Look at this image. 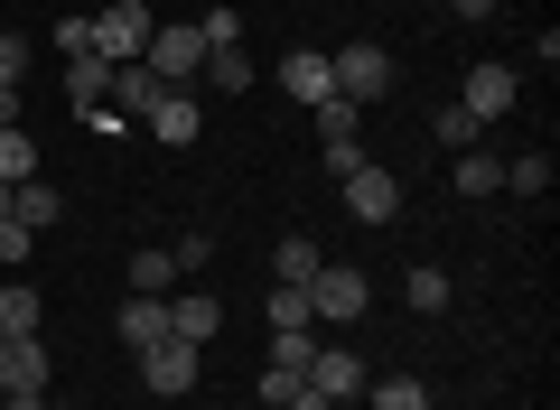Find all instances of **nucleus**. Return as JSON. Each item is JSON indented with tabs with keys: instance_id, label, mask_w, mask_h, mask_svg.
I'll return each mask as SVG.
<instances>
[{
	"instance_id": "58836bf2",
	"label": "nucleus",
	"mask_w": 560,
	"mask_h": 410,
	"mask_svg": "<svg viewBox=\"0 0 560 410\" xmlns=\"http://www.w3.org/2000/svg\"><path fill=\"white\" fill-rule=\"evenodd\" d=\"M47 410H57V401H47Z\"/></svg>"
},
{
	"instance_id": "393cba45",
	"label": "nucleus",
	"mask_w": 560,
	"mask_h": 410,
	"mask_svg": "<svg viewBox=\"0 0 560 410\" xmlns=\"http://www.w3.org/2000/svg\"><path fill=\"white\" fill-rule=\"evenodd\" d=\"M197 75L215 84V94H243V84H253V57H243V47H215V57H206Z\"/></svg>"
},
{
	"instance_id": "f704fd0d",
	"label": "nucleus",
	"mask_w": 560,
	"mask_h": 410,
	"mask_svg": "<svg viewBox=\"0 0 560 410\" xmlns=\"http://www.w3.org/2000/svg\"><path fill=\"white\" fill-rule=\"evenodd\" d=\"M280 410H337V401H327V391H308V383H300V391H290V401H280Z\"/></svg>"
},
{
	"instance_id": "2f4dec72",
	"label": "nucleus",
	"mask_w": 560,
	"mask_h": 410,
	"mask_svg": "<svg viewBox=\"0 0 560 410\" xmlns=\"http://www.w3.org/2000/svg\"><path fill=\"white\" fill-rule=\"evenodd\" d=\"M318 150H327V177H346V168H364V131H355V140H318Z\"/></svg>"
},
{
	"instance_id": "aec40b11",
	"label": "nucleus",
	"mask_w": 560,
	"mask_h": 410,
	"mask_svg": "<svg viewBox=\"0 0 560 410\" xmlns=\"http://www.w3.org/2000/svg\"><path fill=\"white\" fill-rule=\"evenodd\" d=\"M28 177H38V140L10 121V131H0V187H28Z\"/></svg>"
},
{
	"instance_id": "c9c22d12",
	"label": "nucleus",
	"mask_w": 560,
	"mask_h": 410,
	"mask_svg": "<svg viewBox=\"0 0 560 410\" xmlns=\"http://www.w3.org/2000/svg\"><path fill=\"white\" fill-rule=\"evenodd\" d=\"M10 121H20V84H0V131H10Z\"/></svg>"
},
{
	"instance_id": "6ab92c4d",
	"label": "nucleus",
	"mask_w": 560,
	"mask_h": 410,
	"mask_svg": "<svg viewBox=\"0 0 560 410\" xmlns=\"http://www.w3.org/2000/svg\"><path fill=\"white\" fill-rule=\"evenodd\" d=\"M364 401H374V410H430V383H420V373H374Z\"/></svg>"
},
{
	"instance_id": "7c9ffc66",
	"label": "nucleus",
	"mask_w": 560,
	"mask_h": 410,
	"mask_svg": "<svg viewBox=\"0 0 560 410\" xmlns=\"http://www.w3.org/2000/svg\"><path fill=\"white\" fill-rule=\"evenodd\" d=\"M0 84H28V38H10V28H0Z\"/></svg>"
},
{
	"instance_id": "c756f323",
	"label": "nucleus",
	"mask_w": 560,
	"mask_h": 410,
	"mask_svg": "<svg viewBox=\"0 0 560 410\" xmlns=\"http://www.w3.org/2000/svg\"><path fill=\"white\" fill-rule=\"evenodd\" d=\"M28 253H38V234L10 215V224H0V261H10V271H28Z\"/></svg>"
},
{
	"instance_id": "9d476101",
	"label": "nucleus",
	"mask_w": 560,
	"mask_h": 410,
	"mask_svg": "<svg viewBox=\"0 0 560 410\" xmlns=\"http://www.w3.org/2000/svg\"><path fill=\"white\" fill-rule=\"evenodd\" d=\"M215 327H224V298H215V290H168V336L215 345Z\"/></svg>"
},
{
	"instance_id": "423d86ee",
	"label": "nucleus",
	"mask_w": 560,
	"mask_h": 410,
	"mask_svg": "<svg viewBox=\"0 0 560 410\" xmlns=\"http://www.w3.org/2000/svg\"><path fill=\"white\" fill-rule=\"evenodd\" d=\"M140 131H150V140H168V150H197V140H206V103L187 94V84H168V94L150 103V113H140Z\"/></svg>"
},
{
	"instance_id": "4be33fe9",
	"label": "nucleus",
	"mask_w": 560,
	"mask_h": 410,
	"mask_svg": "<svg viewBox=\"0 0 560 410\" xmlns=\"http://www.w3.org/2000/svg\"><path fill=\"white\" fill-rule=\"evenodd\" d=\"M178 280H187V271H178L168 253H131V290H140V298H168Z\"/></svg>"
},
{
	"instance_id": "9b49d317",
	"label": "nucleus",
	"mask_w": 560,
	"mask_h": 410,
	"mask_svg": "<svg viewBox=\"0 0 560 410\" xmlns=\"http://www.w3.org/2000/svg\"><path fill=\"white\" fill-rule=\"evenodd\" d=\"M280 94L290 103H327L337 94V66H327L318 47H290V57H280Z\"/></svg>"
},
{
	"instance_id": "72a5a7b5",
	"label": "nucleus",
	"mask_w": 560,
	"mask_h": 410,
	"mask_svg": "<svg viewBox=\"0 0 560 410\" xmlns=\"http://www.w3.org/2000/svg\"><path fill=\"white\" fill-rule=\"evenodd\" d=\"M448 10H458L467 28H486V20H495V0H448Z\"/></svg>"
},
{
	"instance_id": "c85d7f7f",
	"label": "nucleus",
	"mask_w": 560,
	"mask_h": 410,
	"mask_svg": "<svg viewBox=\"0 0 560 410\" xmlns=\"http://www.w3.org/2000/svg\"><path fill=\"white\" fill-rule=\"evenodd\" d=\"M197 38H206V57H215V47H243V20H234V10H206Z\"/></svg>"
},
{
	"instance_id": "412c9836",
	"label": "nucleus",
	"mask_w": 560,
	"mask_h": 410,
	"mask_svg": "<svg viewBox=\"0 0 560 410\" xmlns=\"http://www.w3.org/2000/svg\"><path fill=\"white\" fill-rule=\"evenodd\" d=\"M401 298H411L420 317H440V308H448V271H440V261H420V271H401Z\"/></svg>"
},
{
	"instance_id": "b1692460",
	"label": "nucleus",
	"mask_w": 560,
	"mask_h": 410,
	"mask_svg": "<svg viewBox=\"0 0 560 410\" xmlns=\"http://www.w3.org/2000/svg\"><path fill=\"white\" fill-rule=\"evenodd\" d=\"M504 187H514V196H551V150H523V159H504Z\"/></svg>"
},
{
	"instance_id": "4c0bfd02",
	"label": "nucleus",
	"mask_w": 560,
	"mask_h": 410,
	"mask_svg": "<svg viewBox=\"0 0 560 410\" xmlns=\"http://www.w3.org/2000/svg\"><path fill=\"white\" fill-rule=\"evenodd\" d=\"M430 410H440V401H430Z\"/></svg>"
},
{
	"instance_id": "a211bd4d",
	"label": "nucleus",
	"mask_w": 560,
	"mask_h": 410,
	"mask_svg": "<svg viewBox=\"0 0 560 410\" xmlns=\"http://www.w3.org/2000/svg\"><path fill=\"white\" fill-rule=\"evenodd\" d=\"M261 317H271V336H300V327H308L318 308H308V290H300V280H271V298H261Z\"/></svg>"
},
{
	"instance_id": "f3484780",
	"label": "nucleus",
	"mask_w": 560,
	"mask_h": 410,
	"mask_svg": "<svg viewBox=\"0 0 560 410\" xmlns=\"http://www.w3.org/2000/svg\"><path fill=\"white\" fill-rule=\"evenodd\" d=\"M47 327V298L28 290V280H10V290H0V336H38Z\"/></svg>"
},
{
	"instance_id": "a878e982",
	"label": "nucleus",
	"mask_w": 560,
	"mask_h": 410,
	"mask_svg": "<svg viewBox=\"0 0 560 410\" xmlns=\"http://www.w3.org/2000/svg\"><path fill=\"white\" fill-rule=\"evenodd\" d=\"M355 131H364V113H355L346 94H327V103H318V140H355Z\"/></svg>"
},
{
	"instance_id": "f03ea898",
	"label": "nucleus",
	"mask_w": 560,
	"mask_h": 410,
	"mask_svg": "<svg viewBox=\"0 0 560 410\" xmlns=\"http://www.w3.org/2000/svg\"><path fill=\"white\" fill-rule=\"evenodd\" d=\"M308 308H318L327 327H355V317L374 308V271H355V261H318V280H308Z\"/></svg>"
},
{
	"instance_id": "bb28decb",
	"label": "nucleus",
	"mask_w": 560,
	"mask_h": 410,
	"mask_svg": "<svg viewBox=\"0 0 560 410\" xmlns=\"http://www.w3.org/2000/svg\"><path fill=\"white\" fill-rule=\"evenodd\" d=\"M430 140H440V150H477V140H486V131H477V121H467V113H458V103H448V113H440V121H430Z\"/></svg>"
},
{
	"instance_id": "2eb2a0df",
	"label": "nucleus",
	"mask_w": 560,
	"mask_h": 410,
	"mask_svg": "<svg viewBox=\"0 0 560 410\" xmlns=\"http://www.w3.org/2000/svg\"><path fill=\"white\" fill-rule=\"evenodd\" d=\"M448 159H458V168H448L458 196H504V159L486 150V140H477V150H448Z\"/></svg>"
},
{
	"instance_id": "e433bc0d",
	"label": "nucleus",
	"mask_w": 560,
	"mask_h": 410,
	"mask_svg": "<svg viewBox=\"0 0 560 410\" xmlns=\"http://www.w3.org/2000/svg\"><path fill=\"white\" fill-rule=\"evenodd\" d=\"M10 196H20V187H0V224H10Z\"/></svg>"
},
{
	"instance_id": "0eeeda50",
	"label": "nucleus",
	"mask_w": 560,
	"mask_h": 410,
	"mask_svg": "<svg viewBox=\"0 0 560 410\" xmlns=\"http://www.w3.org/2000/svg\"><path fill=\"white\" fill-rule=\"evenodd\" d=\"M150 10H140V0H113V10H103L94 20V57H113V66H140V47H150Z\"/></svg>"
},
{
	"instance_id": "473e14b6",
	"label": "nucleus",
	"mask_w": 560,
	"mask_h": 410,
	"mask_svg": "<svg viewBox=\"0 0 560 410\" xmlns=\"http://www.w3.org/2000/svg\"><path fill=\"white\" fill-rule=\"evenodd\" d=\"M168 261H178V271H206V261H215V234H178V253H168Z\"/></svg>"
},
{
	"instance_id": "ddd939ff",
	"label": "nucleus",
	"mask_w": 560,
	"mask_h": 410,
	"mask_svg": "<svg viewBox=\"0 0 560 410\" xmlns=\"http://www.w3.org/2000/svg\"><path fill=\"white\" fill-rule=\"evenodd\" d=\"M160 94H168V84L150 75V66H113V94H103V113L140 121V113H150V103H160Z\"/></svg>"
},
{
	"instance_id": "7ed1b4c3",
	"label": "nucleus",
	"mask_w": 560,
	"mask_h": 410,
	"mask_svg": "<svg viewBox=\"0 0 560 410\" xmlns=\"http://www.w3.org/2000/svg\"><path fill=\"white\" fill-rule=\"evenodd\" d=\"M514 103H523V75H514L504 57H477V66H467V94H458V113L477 121V131H486V121H504Z\"/></svg>"
},
{
	"instance_id": "20e7f679",
	"label": "nucleus",
	"mask_w": 560,
	"mask_h": 410,
	"mask_svg": "<svg viewBox=\"0 0 560 410\" xmlns=\"http://www.w3.org/2000/svg\"><path fill=\"white\" fill-rule=\"evenodd\" d=\"M197 364H206V345H187V336L140 345V383L160 391V401H187V391H197Z\"/></svg>"
},
{
	"instance_id": "cd10ccee",
	"label": "nucleus",
	"mask_w": 560,
	"mask_h": 410,
	"mask_svg": "<svg viewBox=\"0 0 560 410\" xmlns=\"http://www.w3.org/2000/svg\"><path fill=\"white\" fill-rule=\"evenodd\" d=\"M300 383H308L300 364H261V410H280V401H290V391H300Z\"/></svg>"
},
{
	"instance_id": "4468645a",
	"label": "nucleus",
	"mask_w": 560,
	"mask_h": 410,
	"mask_svg": "<svg viewBox=\"0 0 560 410\" xmlns=\"http://www.w3.org/2000/svg\"><path fill=\"white\" fill-rule=\"evenodd\" d=\"M113 336H121L131 354L160 345V336H168V298H140V290H131V298H121V317H113Z\"/></svg>"
},
{
	"instance_id": "5701e85b",
	"label": "nucleus",
	"mask_w": 560,
	"mask_h": 410,
	"mask_svg": "<svg viewBox=\"0 0 560 410\" xmlns=\"http://www.w3.org/2000/svg\"><path fill=\"white\" fill-rule=\"evenodd\" d=\"M271 271H280V280H300V290H308V280H318V243H308V234H280Z\"/></svg>"
},
{
	"instance_id": "6e6552de",
	"label": "nucleus",
	"mask_w": 560,
	"mask_h": 410,
	"mask_svg": "<svg viewBox=\"0 0 560 410\" xmlns=\"http://www.w3.org/2000/svg\"><path fill=\"white\" fill-rule=\"evenodd\" d=\"M140 66H150L160 84H187V75L206 66V38H197V28H150V47H140Z\"/></svg>"
},
{
	"instance_id": "f8f14e48",
	"label": "nucleus",
	"mask_w": 560,
	"mask_h": 410,
	"mask_svg": "<svg viewBox=\"0 0 560 410\" xmlns=\"http://www.w3.org/2000/svg\"><path fill=\"white\" fill-rule=\"evenodd\" d=\"M103 94H113V57H94V47H84V57H66V103H75L84 121L103 113Z\"/></svg>"
},
{
	"instance_id": "39448f33",
	"label": "nucleus",
	"mask_w": 560,
	"mask_h": 410,
	"mask_svg": "<svg viewBox=\"0 0 560 410\" xmlns=\"http://www.w3.org/2000/svg\"><path fill=\"white\" fill-rule=\"evenodd\" d=\"M337 187H346V215H355V224H393V215H401V177L374 168V159H364V168H346Z\"/></svg>"
},
{
	"instance_id": "1a4fd4ad",
	"label": "nucleus",
	"mask_w": 560,
	"mask_h": 410,
	"mask_svg": "<svg viewBox=\"0 0 560 410\" xmlns=\"http://www.w3.org/2000/svg\"><path fill=\"white\" fill-rule=\"evenodd\" d=\"M364 383H374V373H364V354H346V345H318L308 354V391H327V401H364Z\"/></svg>"
},
{
	"instance_id": "f257e3e1",
	"label": "nucleus",
	"mask_w": 560,
	"mask_h": 410,
	"mask_svg": "<svg viewBox=\"0 0 560 410\" xmlns=\"http://www.w3.org/2000/svg\"><path fill=\"white\" fill-rule=\"evenodd\" d=\"M327 66H337V94L355 103V113H364V103H393V75H401V66H393V47L355 38V47H337Z\"/></svg>"
},
{
	"instance_id": "dca6fc26",
	"label": "nucleus",
	"mask_w": 560,
	"mask_h": 410,
	"mask_svg": "<svg viewBox=\"0 0 560 410\" xmlns=\"http://www.w3.org/2000/svg\"><path fill=\"white\" fill-rule=\"evenodd\" d=\"M10 215H20V224H28V234H47V224H66V196H57V187H47V177H28V187H20V196H10Z\"/></svg>"
}]
</instances>
